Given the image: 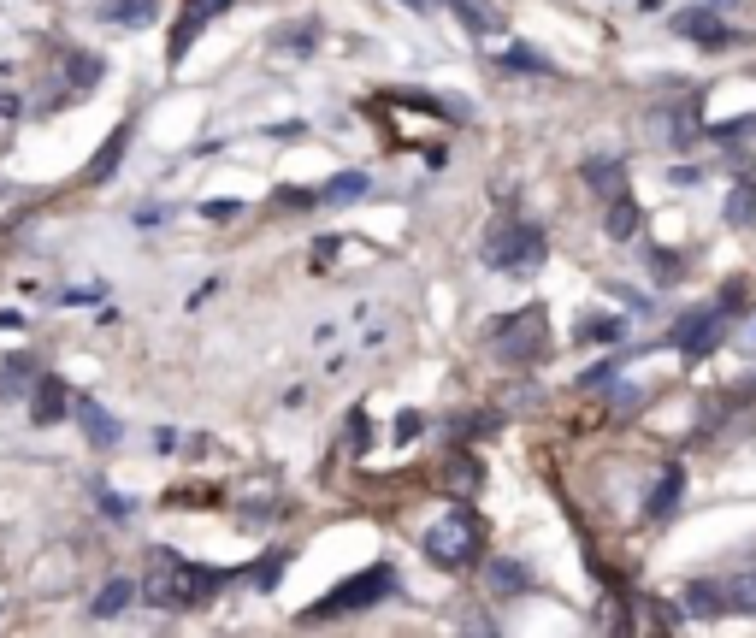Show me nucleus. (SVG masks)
<instances>
[{
	"label": "nucleus",
	"mask_w": 756,
	"mask_h": 638,
	"mask_svg": "<svg viewBox=\"0 0 756 638\" xmlns=\"http://www.w3.org/2000/svg\"><path fill=\"white\" fill-rule=\"evenodd\" d=\"M508 71H550V65H544V60H538V54H526V48H514V54H508Z\"/></svg>",
	"instance_id": "nucleus-32"
},
{
	"label": "nucleus",
	"mask_w": 756,
	"mask_h": 638,
	"mask_svg": "<svg viewBox=\"0 0 756 638\" xmlns=\"http://www.w3.org/2000/svg\"><path fill=\"white\" fill-rule=\"evenodd\" d=\"M71 408H77L71 420L83 426V438H89L95 449H113L119 438H125V426H119V420H113V414H107V408H101L95 396H71Z\"/></svg>",
	"instance_id": "nucleus-10"
},
{
	"label": "nucleus",
	"mask_w": 756,
	"mask_h": 638,
	"mask_svg": "<svg viewBox=\"0 0 756 638\" xmlns=\"http://www.w3.org/2000/svg\"><path fill=\"white\" fill-rule=\"evenodd\" d=\"M314 42H319V18H296V24L272 30V54H314Z\"/></svg>",
	"instance_id": "nucleus-16"
},
{
	"label": "nucleus",
	"mask_w": 756,
	"mask_h": 638,
	"mask_svg": "<svg viewBox=\"0 0 756 638\" xmlns=\"http://www.w3.org/2000/svg\"><path fill=\"white\" fill-rule=\"evenodd\" d=\"M231 12V0H184V12H178V24H172V42H166V60L178 65L201 42V30L213 24V18H225Z\"/></svg>",
	"instance_id": "nucleus-7"
},
{
	"label": "nucleus",
	"mask_w": 756,
	"mask_h": 638,
	"mask_svg": "<svg viewBox=\"0 0 756 638\" xmlns=\"http://www.w3.org/2000/svg\"><path fill=\"white\" fill-rule=\"evenodd\" d=\"M491 585H497V591H526L532 574H526L520 562H491Z\"/></svg>",
	"instance_id": "nucleus-26"
},
{
	"label": "nucleus",
	"mask_w": 756,
	"mask_h": 638,
	"mask_svg": "<svg viewBox=\"0 0 756 638\" xmlns=\"http://www.w3.org/2000/svg\"><path fill=\"white\" fill-rule=\"evenodd\" d=\"M101 509L113 514V520H125V514L136 509V503H130V497H119V491H101Z\"/></svg>",
	"instance_id": "nucleus-35"
},
{
	"label": "nucleus",
	"mask_w": 756,
	"mask_h": 638,
	"mask_svg": "<svg viewBox=\"0 0 756 638\" xmlns=\"http://www.w3.org/2000/svg\"><path fill=\"white\" fill-rule=\"evenodd\" d=\"M130 119L119 130H113V136H107V142H101V154H95V160H89V172H83V178H89V184H107V178H113V172H119V160H125V148H130Z\"/></svg>",
	"instance_id": "nucleus-13"
},
{
	"label": "nucleus",
	"mask_w": 756,
	"mask_h": 638,
	"mask_svg": "<svg viewBox=\"0 0 756 638\" xmlns=\"http://www.w3.org/2000/svg\"><path fill=\"white\" fill-rule=\"evenodd\" d=\"M402 6H414V12H438L443 0H402Z\"/></svg>",
	"instance_id": "nucleus-38"
},
{
	"label": "nucleus",
	"mask_w": 756,
	"mask_h": 638,
	"mask_svg": "<svg viewBox=\"0 0 756 638\" xmlns=\"http://www.w3.org/2000/svg\"><path fill=\"white\" fill-rule=\"evenodd\" d=\"M638 225H644L638 201H632V195H609V207H603V231H609L615 243H627V237H638Z\"/></svg>",
	"instance_id": "nucleus-14"
},
{
	"label": "nucleus",
	"mask_w": 756,
	"mask_h": 638,
	"mask_svg": "<svg viewBox=\"0 0 756 638\" xmlns=\"http://www.w3.org/2000/svg\"><path fill=\"white\" fill-rule=\"evenodd\" d=\"M390 591H396V574H390V562H378V568H361V574H349L343 585H331L314 609H302V621H337V615H361V609L384 603Z\"/></svg>",
	"instance_id": "nucleus-3"
},
{
	"label": "nucleus",
	"mask_w": 756,
	"mask_h": 638,
	"mask_svg": "<svg viewBox=\"0 0 756 638\" xmlns=\"http://www.w3.org/2000/svg\"><path fill=\"white\" fill-rule=\"evenodd\" d=\"M71 77H77V89H89V83L101 77V60H95V54H71Z\"/></svg>",
	"instance_id": "nucleus-28"
},
{
	"label": "nucleus",
	"mask_w": 756,
	"mask_h": 638,
	"mask_svg": "<svg viewBox=\"0 0 756 638\" xmlns=\"http://www.w3.org/2000/svg\"><path fill=\"white\" fill-rule=\"evenodd\" d=\"M154 0H113V6H101V18L107 24H119V30H142V24H154Z\"/></svg>",
	"instance_id": "nucleus-19"
},
{
	"label": "nucleus",
	"mask_w": 756,
	"mask_h": 638,
	"mask_svg": "<svg viewBox=\"0 0 756 638\" xmlns=\"http://www.w3.org/2000/svg\"><path fill=\"white\" fill-rule=\"evenodd\" d=\"M638 402H644V390H632V384H615V402H609V408H615V414H632Z\"/></svg>",
	"instance_id": "nucleus-31"
},
{
	"label": "nucleus",
	"mask_w": 756,
	"mask_h": 638,
	"mask_svg": "<svg viewBox=\"0 0 756 638\" xmlns=\"http://www.w3.org/2000/svg\"><path fill=\"white\" fill-rule=\"evenodd\" d=\"M130 597H136V585H130V579H107V585H101V597H95L89 609H95V621H113V615H125V609H130Z\"/></svg>",
	"instance_id": "nucleus-20"
},
{
	"label": "nucleus",
	"mask_w": 756,
	"mask_h": 638,
	"mask_svg": "<svg viewBox=\"0 0 756 638\" xmlns=\"http://www.w3.org/2000/svg\"><path fill=\"white\" fill-rule=\"evenodd\" d=\"M485 260L503 278H526V272L544 266V231L532 219H497L491 237H485Z\"/></svg>",
	"instance_id": "nucleus-2"
},
{
	"label": "nucleus",
	"mask_w": 756,
	"mask_h": 638,
	"mask_svg": "<svg viewBox=\"0 0 756 638\" xmlns=\"http://www.w3.org/2000/svg\"><path fill=\"white\" fill-rule=\"evenodd\" d=\"M367 438H373V432H367V408H355V414H349V444L367 449Z\"/></svg>",
	"instance_id": "nucleus-33"
},
{
	"label": "nucleus",
	"mask_w": 756,
	"mask_h": 638,
	"mask_svg": "<svg viewBox=\"0 0 756 638\" xmlns=\"http://www.w3.org/2000/svg\"><path fill=\"white\" fill-rule=\"evenodd\" d=\"M721 603H727L733 615H756V568H751V574L721 579Z\"/></svg>",
	"instance_id": "nucleus-22"
},
{
	"label": "nucleus",
	"mask_w": 756,
	"mask_h": 638,
	"mask_svg": "<svg viewBox=\"0 0 756 638\" xmlns=\"http://www.w3.org/2000/svg\"><path fill=\"white\" fill-rule=\"evenodd\" d=\"M225 568H195L184 562L178 550H154V568L142 579V597L154 603V609H166V615H184V609H201V603H213L219 591H225Z\"/></svg>",
	"instance_id": "nucleus-1"
},
{
	"label": "nucleus",
	"mask_w": 756,
	"mask_h": 638,
	"mask_svg": "<svg viewBox=\"0 0 756 638\" xmlns=\"http://www.w3.org/2000/svg\"><path fill=\"white\" fill-rule=\"evenodd\" d=\"M479 485H485V467H479L473 455H455V461H449V491H455V497H473Z\"/></svg>",
	"instance_id": "nucleus-24"
},
{
	"label": "nucleus",
	"mask_w": 756,
	"mask_h": 638,
	"mask_svg": "<svg viewBox=\"0 0 756 638\" xmlns=\"http://www.w3.org/2000/svg\"><path fill=\"white\" fill-rule=\"evenodd\" d=\"M579 337H597V343H603V337H621V319H603V314H591L585 325H579Z\"/></svg>",
	"instance_id": "nucleus-29"
},
{
	"label": "nucleus",
	"mask_w": 756,
	"mask_h": 638,
	"mask_svg": "<svg viewBox=\"0 0 756 638\" xmlns=\"http://www.w3.org/2000/svg\"><path fill=\"white\" fill-rule=\"evenodd\" d=\"M680 615H692V621H715V615H727V603H721V579H692Z\"/></svg>",
	"instance_id": "nucleus-15"
},
{
	"label": "nucleus",
	"mask_w": 756,
	"mask_h": 638,
	"mask_svg": "<svg viewBox=\"0 0 756 638\" xmlns=\"http://www.w3.org/2000/svg\"><path fill=\"white\" fill-rule=\"evenodd\" d=\"M585 184L603 195V201H609V195H627V166L609 160V154H597V160H585Z\"/></svg>",
	"instance_id": "nucleus-17"
},
{
	"label": "nucleus",
	"mask_w": 756,
	"mask_h": 638,
	"mask_svg": "<svg viewBox=\"0 0 756 638\" xmlns=\"http://www.w3.org/2000/svg\"><path fill=\"white\" fill-rule=\"evenodd\" d=\"M65 414H71L65 379L60 373H36V379H30V420H36V426H60Z\"/></svg>",
	"instance_id": "nucleus-9"
},
{
	"label": "nucleus",
	"mask_w": 756,
	"mask_h": 638,
	"mask_svg": "<svg viewBox=\"0 0 756 638\" xmlns=\"http://www.w3.org/2000/svg\"><path fill=\"white\" fill-rule=\"evenodd\" d=\"M284 562H290V550H272L260 568H254V585H278V574H284Z\"/></svg>",
	"instance_id": "nucleus-27"
},
{
	"label": "nucleus",
	"mask_w": 756,
	"mask_h": 638,
	"mask_svg": "<svg viewBox=\"0 0 756 638\" xmlns=\"http://www.w3.org/2000/svg\"><path fill=\"white\" fill-rule=\"evenodd\" d=\"M443 6H455V18L473 30V36H497L503 30V0H443Z\"/></svg>",
	"instance_id": "nucleus-11"
},
{
	"label": "nucleus",
	"mask_w": 756,
	"mask_h": 638,
	"mask_svg": "<svg viewBox=\"0 0 756 638\" xmlns=\"http://www.w3.org/2000/svg\"><path fill=\"white\" fill-rule=\"evenodd\" d=\"M491 343H497V355H503L508 367H538L544 355H550V319L544 308L532 302V308H520V314H503L491 325Z\"/></svg>",
	"instance_id": "nucleus-4"
},
{
	"label": "nucleus",
	"mask_w": 756,
	"mask_h": 638,
	"mask_svg": "<svg viewBox=\"0 0 756 638\" xmlns=\"http://www.w3.org/2000/svg\"><path fill=\"white\" fill-rule=\"evenodd\" d=\"M650 266H656V278H662V284H674V278H680V255H662V249H656Z\"/></svg>",
	"instance_id": "nucleus-30"
},
{
	"label": "nucleus",
	"mask_w": 756,
	"mask_h": 638,
	"mask_svg": "<svg viewBox=\"0 0 756 638\" xmlns=\"http://www.w3.org/2000/svg\"><path fill=\"white\" fill-rule=\"evenodd\" d=\"M674 36H686L697 48H733L739 36L715 18V6H692V12H674Z\"/></svg>",
	"instance_id": "nucleus-8"
},
{
	"label": "nucleus",
	"mask_w": 756,
	"mask_h": 638,
	"mask_svg": "<svg viewBox=\"0 0 756 638\" xmlns=\"http://www.w3.org/2000/svg\"><path fill=\"white\" fill-rule=\"evenodd\" d=\"M680 491H686V467H668V473H662V485H656V491H650V503H644L650 526H662V520H674V514H680Z\"/></svg>",
	"instance_id": "nucleus-12"
},
{
	"label": "nucleus",
	"mask_w": 756,
	"mask_h": 638,
	"mask_svg": "<svg viewBox=\"0 0 756 638\" xmlns=\"http://www.w3.org/2000/svg\"><path fill=\"white\" fill-rule=\"evenodd\" d=\"M201 213H207V219H237V213H243V201H207Z\"/></svg>",
	"instance_id": "nucleus-36"
},
{
	"label": "nucleus",
	"mask_w": 756,
	"mask_h": 638,
	"mask_svg": "<svg viewBox=\"0 0 756 638\" xmlns=\"http://www.w3.org/2000/svg\"><path fill=\"white\" fill-rule=\"evenodd\" d=\"M615 373H621V367H615V361H597V367H591V373H585V390H591V384H615Z\"/></svg>",
	"instance_id": "nucleus-34"
},
{
	"label": "nucleus",
	"mask_w": 756,
	"mask_h": 638,
	"mask_svg": "<svg viewBox=\"0 0 756 638\" xmlns=\"http://www.w3.org/2000/svg\"><path fill=\"white\" fill-rule=\"evenodd\" d=\"M420 550L438 562V568H467L473 556H479V520L467 509H449V514H438L432 526H426V538H420Z\"/></svg>",
	"instance_id": "nucleus-5"
},
{
	"label": "nucleus",
	"mask_w": 756,
	"mask_h": 638,
	"mask_svg": "<svg viewBox=\"0 0 756 638\" xmlns=\"http://www.w3.org/2000/svg\"><path fill=\"white\" fill-rule=\"evenodd\" d=\"M367 195V172H337L325 190H319V201L325 207H349V201H361Z\"/></svg>",
	"instance_id": "nucleus-23"
},
{
	"label": "nucleus",
	"mask_w": 756,
	"mask_h": 638,
	"mask_svg": "<svg viewBox=\"0 0 756 638\" xmlns=\"http://www.w3.org/2000/svg\"><path fill=\"white\" fill-rule=\"evenodd\" d=\"M721 319H727L721 308H692V314H686L680 325H674V331H668V343H674V349H680L686 361H703V355H709V349L721 343V331H727Z\"/></svg>",
	"instance_id": "nucleus-6"
},
{
	"label": "nucleus",
	"mask_w": 756,
	"mask_h": 638,
	"mask_svg": "<svg viewBox=\"0 0 756 638\" xmlns=\"http://www.w3.org/2000/svg\"><path fill=\"white\" fill-rule=\"evenodd\" d=\"M36 373H42V367H36V355H12V361H6V373H0V396H18L24 384L36 379Z\"/></svg>",
	"instance_id": "nucleus-25"
},
{
	"label": "nucleus",
	"mask_w": 756,
	"mask_h": 638,
	"mask_svg": "<svg viewBox=\"0 0 756 638\" xmlns=\"http://www.w3.org/2000/svg\"><path fill=\"white\" fill-rule=\"evenodd\" d=\"M745 349H756V314H751V325H745Z\"/></svg>",
	"instance_id": "nucleus-39"
},
{
	"label": "nucleus",
	"mask_w": 756,
	"mask_h": 638,
	"mask_svg": "<svg viewBox=\"0 0 756 638\" xmlns=\"http://www.w3.org/2000/svg\"><path fill=\"white\" fill-rule=\"evenodd\" d=\"M662 130H668V148H692L697 136H703V125H697V101H680L668 119H662ZM656 130V136H662Z\"/></svg>",
	"instance_id": "nucleus-18"
},
{
	"label": "nucleus",
	"mask_w": 756,
	"mask_h": 638,
	"mask_svg": "<svg viewBox=\"0 0 756 638\" xmlns=\"http://www.w3.org/2000/svg\"><path fill=\"white\" fill-rule=\"evenodd\" d=\"M396 438L414 444V438H420V414H402V420H396Z\"/></svg>",
	"instance_id": "nucleus-37"
},
{
	"label": "nucleus",
	"mask_w": 756,
	"mask_h": 638,
	"mask_svg": "<svg viewBox=\"0 0 756 638\" xmlns=\"http://www.w3.org/2000/svg\"><path fill=\"white\" fill-rule=\"evenodd\" d=\"M721 213H727V225H739V231H745V225H756V178H739Z\"/></svg>",
	"instance_id": "nucleus-21"
}]
</instances>
